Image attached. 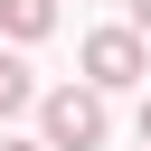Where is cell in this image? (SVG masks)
Here are the masks:
<instances>
[{"instance_id":"cell-6","label":"cell","mask_w":151,"mask_h":151,"mask_svg":"<svg viewBox=\"0 0 151 151\" xmlns=\"http://www.w3.org/2000/svg\"><path fill=\"white\" fill-rule=\"evenodd\" d=\"M0 151H47V142H0Z\"/></svg>"},{"instance_id":"cell-5","label":"cell","mask_w":151,"mask_h":151,"mask_svg":"<svg viewBox=\"0 0 151 151\" xmlns=\"http://www.w3.org/2000/svg\"><path fill=\"white\" fill-rule=\"evenodd\" d=\"M132 38H151V0H132Z\"/></svg>"},{"instance_id":"cell-4","label":"cell","mask_w":151,"mask_h":151,"mask_svg":"<svg viewBox=\"0 0 151 151\" xmlns=\"http://www.w3.org/2000/svg\"><path fill=\"white\" fill-rule=\"evenodd\" d=\"M28 104H38L28 66H19V57H0V123H9V113H28Z\"/></svg>"},{"instance_id":"cell-3","label":"cell","mask_w":151,"mask_h":151,"mask_svg":"<svg viewBox=\"0 0 151 151\" xmlns=\"http://www.w3.org/2000/svg\"><path fill=\"white\" fill-rule=\"evenodd\" d=\"M0 28L9 38H47L57 28V0H0Z\"/></svg>"},{"instance_id":"cell-1","label":"cell","mask_w":151,"mask_h":151,"mask_svg":"<svg viewBox=\"0 0 151 151\" xmlns=\"http://www.w3.org/2000/svg\"><path fill=\"white\" fill-rule=\"evenodd\" d=\"M38 123H47V151H94V142L113 132V113H104L94 85H57V94L38 104Z\"/></svg>"},{"instance_id":"cell-7","label":"cell","mask_w":151,"mask_h":151,"mask_svg":"<svg viewBox=\"0 0 151 151\" xmlns=\"http://www.w3.org/2000/svg\"><path fill=\"white\" fill-rule=\"evenodd\" d=\"M142 142H151V104H142Z\"/></svg>"},{"instance_id":"cell-2","label":"cell","mask_w":151,"mask_h":151,"mask_svg":"<svg viewBox=\"0 0 151 151\" xmlns=\"http://www.w3.org/2000/svg\"><path fill=\"white\" fill-rule=\"evenodd\" d=\"M151 76V47L132 38V28H94L85 38V85L94 94H123V85H142Z\"/></svg>"}]
</instances>
